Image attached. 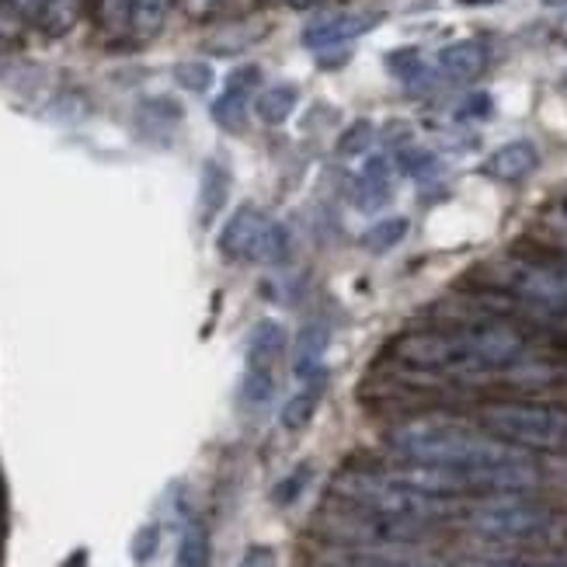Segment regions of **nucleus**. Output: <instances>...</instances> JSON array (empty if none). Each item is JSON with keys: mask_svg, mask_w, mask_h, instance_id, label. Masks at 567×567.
Returning <instances> with one entry per match:
<instances>
[{"mask_svg": "<svg viewBox=\"0 0 567 567\" xmlns=\"http://www.w3.org/2000/svg\"><path fill=\"white\" fill-rule=\"evenodd\" d=\"M460 4H491V0H460Z\"/></svg>", "mask_w": 567, "mask_h": 567, "instance_id": "obj_31", "label": "nucleus"}, {"mask_svg": "<svg viewBox=\"0 0 567 567\" xmlns=\"http://www.w3.org/2000/svg\"><path fill=\"white\" fill-rule=\"evenodd\" d=\"M42 24L53 35H60V32H66L70 24H73V18H78V0H42Z\"/></svg>", "mask_w": 567, "mask_h": 567, "instance_id": "obj_22", "label": "nucleus"}, {"mask_svg": "<svg viewBox=\"0 0 567 567\" xmlns=\"http://www.w3.org/2000/svg\"><path fill=\"white\" fill-rule=\"evenodd\" d=\"M175 78L185 91H206L213 84V66L199 63V60H188L175 70Z\"/></svg>", "mask_w": 567, "mask_h": 567, "instance_id": "obj_23", "label": "nucleus"}, {"mask_svg": "<svg viewBox=\"0 0 567 567\" xmlns=\"http://www.w3.org/2000/svg\"><path fill=\"white\" fill-rule=\"evenodd\" d=\"M331 567H446V564L408 547H359L338 554Z\"/></svg>", "mask_w": 567, "mask_h": 567, "instance_id": "obj_10", "label": "nucleus"}, {"mask_svg": "<svg viewBox=\"0 0 567 567\" xmlns=\"http://www.w3.org/2000/svg\"><path fill=\"white\" fill-rule=\"evenodd\" d=\"M484 45L466 39V42H453L446 49H439L435 60L422 66V73L429 81H439V84H466L474 81L477 73L484 70Z\"/></svg>", "mask_w": 567, "mask_h": 567, "instance_id": "obj_8", "label": "nucleus"}, {"mask_svg": "<svg viewBox=\"0 0 567 567\" xmlns=\"http://www.w3.org/2000/svg\"><path fill=\"white\" fill-rule=\"evenodd\" d=\"M11 4H14L18 11H39V8H42V0H11Z\"/></svg>", "mask_w": 567, "mask_h": 567, "instance_id": "obj_29", "label": "nucleus"}, {"mask_svg": "<svg viewBox=\"0 0 567 567\" xmlns=\"http://www.w3.org/2000/svg\"><path fill=\"white\" fill-rule=\"evenodd\" d=\"M255 81H258V70L255 66H244V70H237L234 78H230V87L213 102V118L224 130H240V122H244V102H248V91H251Z\"/></svg>", "mask_w": 567, "mask_h": 567, "instance_id": "obj_12", "label": "nucleus"}, {"mask_svg": "<svg viewBox=\"0 0 567 567\" xmlns=\"http://www.w3.org/2000/svg\"><path fill=\"white\" fill-rule=\"evenodd\" d=\"M331 331L324 324H307L292 341V377L300 383H324V355Z\"/></svg>", "mask_w": 567, "mask_h": 567, "instance_id": "obj_9", "label": "nucleus"}, {"mask_svg": "<svg viewBox=\"0 0 567 567\" xmlns=\"http://www.w3.org/2000/svg\"><path fill=\"white\" fill-rule=\"evenodd\" d=\"M224 199H227V175L216 164H209L203 178V219H213L216 209L224 206Z\"/></svg>", "mask_w": 567, "mask_h": 567, "instance_id": "obj_21", "label": "nucleus"}, {"mask_svg": "<svg viewBox=\"0 0 567 567\" xmlns=\"http://www.w3.org/2000/svg\"><path fill=\"white\" fill-rule=\"evenodd\" d=\"M286 349V328L279 320H258L251 328V338H248V355H258V359H279V352Z\"/></svg>", "mask_w": 567, "mask_h": 567, "instance_id": "obj_18", "label": "nucleus"}, {"mask_svg": "<svg viewBox=\"0 0 567 567\" xmlns=\"http://www.w3.org/2000/svg\"><path fill=\"white\" fill-rule=\"evenodd\" d=\"M289 4H296V8H307V4H313V0H289Z\"/></svg>", "mask_w": 567, "mask_h": 567, "instance_id": "obj_30", "label": "nucleus"}, {"mask_svg": "<svg viewBox=\"0 0 567 567\" xmlns=\"http://www.w3.org/2000/svg\"><path fill=\"white\" fill-rule=\"evenodd\" d=\"M320 393H324V383H303L292 393L282 408V429L286 432H300L310 425V417L317 414V404H320Z\"/></svg>", "mask_w": 567, "mask_h": 567, "instance_id": "obj_15", "label": "nucleus"}, {"mask_svg": "<svg viewBox=\"0 0 567 567\" xmlns=\"http://www.w3.org/2000/svg\"><path fill=\"white\" fill-rule=\"evenodd\" d=\"M307 481H310V466L303 463L300 466V471H292L279 487H276V505H289V502H296V498H300L303 495V487H307Z\"/></svg>", "mask_w": 567, "mask_h": 567, "instance_id": "obj_24", "label": "nucleus"}, {"mask_svg": "<svg viewBox=\"0 0 567 567\" xmlns=\"http://www.w3.org/2000/svg\"><path fill=\"white\" fill-rule=\"evenodd\" d=\"M390 450L408 463H432L460 471L471 491H495V495H523L539 484V466L529 450L477 432L450 417H417L390 432Z\"/></svg>", "mask_w": 567, "mask_h": 567, "instance_id": "obj_1", "label": "nucleus"}, {"mask_svg": "<svg viewBox=\"0 0 567 567\" xmlns=\"http://www.w3.org/2000/svg\"><path fill=\"white\" fill-rule=\"evenodd\" d=\"M276 393V359H258L248 355L240 377V404L244 408H265Z\"/></svg>", "mask_w": 567, "mask_h": 567, "instance_id": "obj_13", "label": "nucleus"}, {"mask_svg": "<svg viewBox=\"0 0 567 567\" xmlns=\"http://www.w3.org/2000/svg\"><path fill=\"white\" fill-rule=\"evenodd\" d=\"M102 14L109 21V29H130L133 0H102Z\"/></svg>", "mask_w": 567, "mask_h": 567, "instance_id": "obj_26", "label": "nucleus"}, {"mask_svg": "<svg viewBox=\"0 0 567 567\" xmlns=\"http://www.w3.org/2000/svg\"><path fill=\"white\" fill-rule=\"evenodd\" d=\"M296 102H300V91H296L292 84H272V87H265L258 94V118L268 122V126H279V122H286L296 109Z\"/></svg>", "mask_w": 567, "mask_h": 567, "instance_id": "obj_16", "label": "nucleus"}, {"mask_svg": "<svg viewBox=\"0 0 567 567\" xmlns=\"http://www.w3.org/2000/svg\"><path fill=\"white\" fill-rule=\"evenodd\" d=\"M401 359L446 377H487L519 365L526 359V341L502 324L411 334L401 341Z\"/></svg>", "mask_w": 567, "mask_h": 567, "instance_id": "obj_2", "label": "nucleus"}, {"mask_svg": "<svg viewBox=\"0 0 567 567\" xmlns=\"http://www.w3.org/2000/svg\"><path fill=\"white\" fill-rule=\"evenodd\" d=\"M466 526L495 544H550L567 529L564 515L523 495H495L474 505L466 512Z\"/></svg>", "mask_w": 567, "mask_h": 567, "instance_id": "obj_4", "label": "nucleus"}, {"mask_svg": "<svg viewBox=\"0 0 567 567\" xmlns=\"http://www.w3.org/2000/svg\"><path fill=\"white\" fill-rule=\"evenodd\" d=\"M536 161H539L536 146L529 140H515V143L498 146V151L487 157V175H495L502 182H519L536 167Z\"/></svg>", "mask_w": 567, "mask_h": 567, "instance_id": "obj_14", "label": "nucleus"}, {"mask_svg": "<svg viewBox=\"0 0 567 567\" xmlns=\"http://www.w3.org/2000/svg\"><path fill=\"white\" fill-rule=\"evenodd\" d=\"M237 567H276V550L255 544V547H248V554L237 560Z\"/></svg>", "mask_w": 567, "mask_h": 567, "instance_id": "obj_27", "label": "nucleus"}, {"mask_svg": "<svg viewBox=\"0 0 567 567\" xmlns=\"http://www.w3.org/2000/svg\"><path fill=\"white\" fill-rule=\"evenodd\" d=\"M334 498L352 505L355 512L377 515V519H390V523H408V526L435 523V519H446V515L456 512L453 498L425 495V491L390 477L386 471H380V474H369V471L341 474L334 481Z\"/></svg>", "mask_w": 567, "mask_h": 567, "instance_id": "obj_3", "label": "nucleus"}, {"mask_svg": "<svg viewBox=\"0 0 567 567\" xmlns=\"http://www.w3.org/2000/svg\"><path fill=\"white\" fill-rule=\"evenodd\" d=\"M471 567H547L544 560H536V564H515V560H477Z\"/></svg>", "mask_w": 567, "mask_h": 567, "instance_id": "obj_28", "label": "nucleus"}, {"mask_svg": "<svg viewBox=\"0 0 567 567\" xmlns=\"http://www.w3.org/2000/svg\"><path fill=\"white\" fill-rule=\"evenodd\" d=\"M481 422L491 435H498L519 450H544V453L567 450V411L554 404H526V401L487 404L481 411Z\"/></svg>", "mask_w": 567, "mask_h": 567, "instance_id": "obj_5", "label": "nucleus"}, {"mask_svg": "<svg viewBox=\"0 0 567 567\" xmlns=\"http://www.w3.org/2000/svg\"><path fill=\"white\" fill-rule=\"evenodd\" d=\"M377 21H380L377 14H328V18L310 24V29L303 32V42L310 49H331V45H341V42H352V39L365 35Z\"/></svg>", "mask_w": 567, "mask_h": 567, "instance_id": "obj_11", "label": "nucleus"}, {"mask_svg": "<svg viewBox=\"0 0 567 567\" xmlns=\"http://www.w3.org/2000/svg\"><path fill=\"white\" fill-rule=\"evenodd\" d=\"M219 251L230 261L279 265L289 255V230L268 213L244 206L227 219V227L219 230Z\"/></svg>", "mask_w": 567, "mask_h": 567, "instance_id": "obj_6", "label": "nucleus"}, {"mask_svg": "<svg viewBox=\"0 0 567 567\" xmlns=\"http://www.w3.org/2000/svg\"><path fill=\"white\" fill-rule=\"evenodd\" d=\"M157 547H161V529L151 523V526H143L136 536H133V560L136 564H146L154 554H157Z\"/></svg>", "mask_w": 567, "mask_h": 567, "instance_id": "obj_25", "label": "nucleus"}, {"mask_svg": "<svg viewBox=\"0 0 567 567\" xmlns=\"http://www.w3.org/2000/svg\"><path fill=\"white\" fill-rule=\"evenodd\" d=\"M175 567H209V533L199 523H188L182 529Z\"/></svg>", "mask_w": 567, "mask_h": 567, "instance_id": "obj_17", "label": "nucleus"}, {"mask_svg": "<svg viewBox=\"0 0 567 567\" xmlns=\"http://www.w3.org/2000/svg\"><path fill=\"white\" fill-rule=\"evenodd\" d=\"M498 279L508 292L536 310L564 313L567 310V268L544 265V261H505Z\"/></svg>", "mask_w": 567, "mask_h": 567, "instance_id": "obj_7", "label": "nucleus"}, {"mask_svg": "<svg viewBox=\"0 0 567 567\" xmlns=\"http://www.w3.org/2000/svg\"><path fill=\"white\" fill-rule=\"evenodd\" d=\"M408 237V219L404 216H386L380 219L377 227H369L362 244L369 251H390V248H398V244Z\"/></svg>", "mask_w": 567, "mask_h": 567, "instance_id": "obj_20", "label": "nucleus"}, {"mask_svg": "<svg viewBox=\"0 0 567 567\" xmlns=\"http://www.w3.org/2000/svg\"><path fill=\"white\" fill-rule=\"evenodd\" d=\"M171 11V0H133V14H130V29L140 39H151L161 32V24Z\"/></svg>", "mask_w": 567, "mask_h": 567, "instance_id": "obj_19", "label": "nucleus"}]
</instances>
